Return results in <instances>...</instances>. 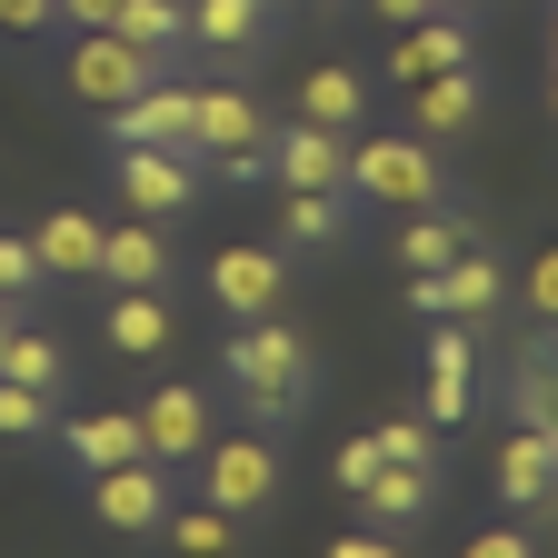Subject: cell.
Masks as SVG:
<instances>
[{
    "mask_svg": "<svg viewBox=\"0 0 558 558\" xmlns=\"http://www.w3.org/2000/svg\"><path fill=\"white\" fill-rule=\"evenodd\" d=\"M230 379H240V399H250L259 429H290L300 399H310V339H300V329H279L269 310L240 319V329H230Z\"/></svg>",
    "mask_w": 558,
    "mask_h": 558,
    "instance_id": "cell-1",
    "label": "cell"
},
{
    "mask_svg": "<svg viewBox=\"0 0 558 558\" xmlns=\"http://www.w3.org/2000/svg\"><path fill=\"white\" fill-rule=\"evenodd\" d=\"M349 190L379 209H439V150L429 140H349Z\"/></svg>",
    "mask_w": 558,
    "mask_h": 558,
    "instance_id": "cell-2",
    "label": "cell"
},
{
    "mask_svg": "<svg viewBox=\"0 0 558 558\" xmlns=\"http://www.w3.org/2000/svg\"><path fill=\"white\" fill-rule=\"evenodd\" d=\"M60 81H70V100H81V110H120L130 90L160 81V60L140 50V40H120V31H81V40H70V60H60Z\"/></svg>",
    "mask_w": 558,
    "mask_h": 558,
    "instance_id": "cell-3",
    "label": "cell"
},
{
    "mask_svg": "<svg viewBox=\"0 0 558 558\" xmlns=\"http://www.w3.org/2000/svg\"><path fill=\"white\" fill-rule=\"evenodd\" d=\"M499 300H509V279H499V259H488L478 240L449 269H409V310H429V319H488Z\"/></svg>",
    "mask_w": 558,
    "mask_h": 558,
    "instance_id": "cell-4",
    "label": "cell"
},
{
    "mask_svg": "<svg viewBox=\"0 0 558 558\" xmlns=\"http://www.w3.org/2000/svg\"><path fill=\"white\" fill-rule=\"evenodd\" d=\"M199 459H209V469H199L209 509H230V519L269 509V488H279V449H269V429H259V439H220V449H199Z\"/></svg>",
    "mask_w": 558,
    "mask_h": 558,
    "instance_id": "cell-5",
    "label": "cell"
},
{
    "mask_svg": "<svg viewBox=\"0 0 558 558\" xmlns=\"http://www.w3.org/2000/svg\"><path fill=\"white\" fill-rule=\"evenodd\" d=\"M190 120H199V90H180V81H150V90H130V100L110 110V130L130 140V150L150 140V150H180V160H199V150H190Z\"/></svg>",
    "mask_w": 558,
    "mask_h": 558,
    "instance_id": "cell-6",
    "label": "cell"
},
{
    "mask_svg": "<svg viewBox=\"0 0 558 558\" xmlns=\"http://www.w3.org/2000/svg\"><path fill=\"white\" fill-rule=\"evenodd\" d=\"M100 519H110L120 538H150V529L170 519V469H160V459H120V469H100Z\"/></svg>",
    "mask_w": 558,
    "mask_h": 558,
    "instance_id": "cell-7",
    "label": "cell"
},
{
    "mask_svg": "<svg viewBox=\"0 0 558 558\" xmlns=\"http://www.w3.org/2000/svg\"><path fill=\"white\" fill-rule=\"evenodd\" d=\"M199 190V160H180V150H150V140H140V150H120V199L140 209V220H170V209Z\"/></svg>",
    "mask_w": 558,
    "mask_h": 558,
    "instance_id": "cell-8",
    "label": "cell"
},
{
    "mask_svg": "<svg viewBox=\"0 0 558 558\" xmlns=\"http://www.w3.org/2000/svg\"><path fill=\"white\" fill-rule=\"evenodd\" d=\"M269 170L290 180V190H339V180H349V130L300 120L290 140H269Z\"/></svg>",
    "mask_w": 558,
    "mask_h": 558,
    "instance_id": "cell-9",
    "label": "cell"
},
{
    "mask_svg": "<svg viewBox=\"0 0 558 558\" xmlns=\"http://www.w3.org/2000/svg\"><path fill=\"white\" fill-rule=\"evenodd\" d=\"M209 300H220L230 319H259V310H279V250H220L209 259Z\"/></svg>",
    "mask_w": 558,
    "mask_h": 558,
    "instance_id": "cell-10",
    "label": "cell"
},
{
    "mask_svg": "<svg viewBox=\"0 0 558 558\" xmlns=\"http://www.w3.org/2000/svg\"><path fill=\"white\" fill-rule=\"evenodd\" d=\"M478 110H488L478 60H469V70H439V81H418V90H409V120H418V140H459Z\"/></svg>",
    "mask_w": 558,
    "mask_h": 558,
    "instance_id": "cell-11",
    "label": "cell"
},
{
    "mask_svg": "<svg viewBox=\"0 0 558 558\" xmlns=\"http://www.w3.org/2000/svg\"><path fill=\"white\" fill-rule=\"evenodd\" d=\"M259 110H250V90H199V120H190V150L199 160H240V150H259Z\"/></svg>",
    "mask_w": 558,
    "mask_h": 558,
    "instance_id": "cell-12",
    "label": "cell"
},
{
    "mask_svg": "<svg viewBox=\"0 0 558 558\" xmlns=\"http://www.w3.org/2000/svg\"><path fill=\"white\" fill-rule=\"evenodd\" d=\"M100 279H110V290H170V250H160V230L140 220V209L100 240Z\"/></svg>",
    "mask_w": 558,
    "mask_h": 558,
    "instance_id": "cell-13",
    "label": "cell"
},
{
    "mask_svg": "<svg viewBox=\"0 0 558 558\" xmlns=\"http://www.w3.org/2000/svg\"><path fill=\"white\" fill-rule=\"evenodd\" d=\"M399 90H418V81H439V70H469V31L449 21V11H429V21H409L399 31Z\"/></svg>",
    "mask_w": 558,
    "mask_h": 558,
    "instance_id": "cell-14",
    "label": "cell"
},
{
    "mask_svg": "<svg viewBox=\"0 0 558 558\" xmlns=\"http://www.w3.org/2000/svg\"><path fill=\"white\" fill-rule=\"evenodd\" d=\"M100 220H81V209H50V220L31 230V250H40V279H100Z\"/></svg>",
    "mask_w": 558,
    "mask_h": 558,
    "instance_id": "cell-15",
    "label": "cell"
},
{
    "mask_svg": "<svg viewBox=\"0 0 558 558\" xmlns=\"http://www.w3.org/2000/svg\"><path fill=\"white\" fill-rule=\"evenodd\" d=\"M140 439H150L160 469H170V459H199V449H209V409H199V389H160L150 409H140Z\"/></svg>",
    "mask_w": 558,
    "mask_h": 558,
    "instance_id": "cell-16",
    "label": "cell"
},
{
    "mask_svg": "<svg viewBox=\"0 0 558 558\" xmlns=\"http://www.w3.org/2000/svg\"><path fill=\"white\" fill-rule=\"evenodd\" d=\"M349 499H360V509H369L379 529H409L418 509H429V469H418V459H379V469H369L360 488H349Z\"/></svg>",
    "mask_w": 558,
    "mask_h": 558,
    "instance_id": "cell-17",
    "label": "cell"
},
{
    "mask_svg": "<svg viewBox=\"0 0 558 558\" xmlns=\"http://www.w3.org/2000/svg\"><path fill=\"white\" fill-rule=\"evenodd\" d=\"M418 418H429V429H459V418H469V329L429 339V409H418Z\"/></svg>",
    "mask_w": 558,
    "mask_h": 558,
    "instance_id": "cell-18",
    "label": "cell"
},
{
    "mask_svg": "<svg viewBox=\"0 0 558 558\" xmlns=\"http://www.w3.org/2000/svg\"><path fill=\"white\" fill-rule=\"evenodd\" d=\"M548 488H558V459H548L538 429H519V439L499 449V499H509V509H548Z\"/></svg>",
    "mask_w": 558,
    "mask_h": 558,
    "instance_id": "cell-19",
    "label": "cell"
},
{
    "mask_svg": "<svg viewBox=\"0 0 558 558\" xmlns=\"http://www.w3.org/2000/svg\"><path fill=\"white\" fill-rule=\"evenodd\" d=\"M360 110H369V90H360V70H339V60H319L310 81H300V120H319V130H360Z\"/></svg>",
    "mask_w": 558,
    "mask_h": 558,
    "instance_id": "cell-20",
    "label": "cell"
},
{
    "mask_svg": "<svg viewBox=\"0 0 558 558\" xmlns=\"http://www.w3.org/2000/svg\"><path fill=\"white\" fill-rule=\"evenodd\" d=\"M259 31H269V0H190V40L209 50H259Z\"/></svg>",
    "mask_w": 558,
    "mask_h": 558,
    "instance_id": "cell-21",
    "label": "cell"
},
{
    "mask_svg": "<svg viewBox=\"0 0 558 558\" xmlns=\"http://www.w3.org/2000/svg\"><path fill=\"white\" fill-rule=\"evenodd\" d=\"M110 349H130V360H160V349H170L160 290H120V300H110Z\"/></svg>",
    "mask_w": 558,
    "mask_h": 558,
    "instance_id": "cell-22",
    "label": "cell"
},
{
    "mask_svg": "<svg viewBox=\"0 0 558 558\" xmlns=\"http://www.w3.org/2000/svg\"><path fill=\"white\" fill-rule=\"evenodd\" d=\"M70 459H81V469H120V459H150V439H140V409L120 418H81V429H70Z\"/></svg>",
    "mask_w": 558,
    "mask_h": 558,
    "instance_id": "cell-23",
    "label": "cell"
},
{
    "mask_svg": "<svg viewBox=\"0 0 558 558\" xmlns=\"http://www.w3.org/2000/svg\"><path fill=\"white\" fill-rule=\"evenodd\" d=\"M469 240H478V220H439V209H429V220L399 230V269H449Z\"/></svg>",
    "mask_w": 558,
    "mask_h": 558,
    "instance_id": "cell-24",
    "label": "cell"
},
{
    "mask_svg": "<svg viewBox=\"0 0 558 558\" xmlns=\"http://www.w3.org/2000/svg\"><path fill=\"white\" fill-rule=\"evenodd\" d=\"M339 220H349L339 190H290V209H279V240H290V250H329Z\"/></svg>",
    "mask_w": 558,
    "mask_h": 558,
    "instance_id": "cell-25",
    "label": "cell"
},
{
    "mask_svg": "<svg viewBox=\"0 0 558 558\" xmlns=\"http://www.w3.org/2000/svg\"><path fill=\"white\" fill-rule=\"evenodd\" d=\"M160 538H170V548H190V558H220V548H240V519L199 499V509H170V519H160Z\"/></svg>",
    "mask_w": 558,
    "mask_h": 558,
    "instance_id": "cell-26",
    "label": "cell"
},
{
    "mask_svg": "<svg viewBox=\"0 0 558 558\" xmlns=\"http://www.w3.org/2000/svg\"><path fill=\"white\" fill-rule=\"evenodd\" d=\"M110 31H120V40H140V50L160 60V50L190 31V11H180V0H120V21H110Z\"/></svg>",
    "mask_w": 558,
    "mask_h": 558,
    "instance_id": "cell-27",
    "label": "cell"
},
{
    "mask_svg": "<svg viewBox=\"0 0 558 558\" xmlns=\"http://www.w3.org/2000/svg\"><path fill=\"white\" fill-rule=\"evenodd\" d=\"M519 429H558V360L548 349L519 360Z\"/></svg>",
    "mask_w": 558,
    "mask_h": 558,
    "instance_id": "cell-28",
    "label": "cell"
},
{
    "mask_svg": "<svg viewBox=\"0 0 558 558\" xmlns=\"http://www.w3.org/2000/svg\"><path fill=\"white\" fill-rule=\"evenodd\" d=\"M0 379H21V389H60V339H11V349H0Z\"/></svg>",
    "mask_w": 558,
    "mask_h": 558,
    "instance_id": "cell-29",
    "label": "cell"
},
{
    "mask_svg": "<svg viewBox=\"0 0 558 558\" xmlns=\"http://www.w3.org/2000/svg\"><path fill=\"white\" fill-rule=\"evenodd\" d=\"M31 429H50V389L0 379V439H31Z\"/></svg>",
    "mask_w": 558,
    "mask_h": 558,
    "instance_id": "cell-30",
    "label": "cell"
},
{
    "mask_svg": "<svg viewBox=\"0 0 558 558\" xmlns=\"http://www.w3.org/2000/svg\"><path fill=\"white\" fill-rule=\"evenodd\" d=\"M369 439H379V459H418V469L439 459V429H429V418H389V429H369Z\"/></svg>",
    "mask_w": 558,
    "mask_h": 558,
    "instance_id": "cell-31",
    "label": "cell"
},
{
    "mask_svg": "<svg viewBox=\"0 0 558 558\" xmlns=\"http://www.w3.org/2000/svg\"><path fill=\"white\" fill-rule=\"evenodd\" d=\"M40 290V250L31 240H0V300H31Z\"/></svg>",
    "mask_w": 558,
    "mask_h": 558,
    "instance_id": "cell-32",
    "label": "cell"
},
{
    "mask_svg": "<svg viewBox=\"0 0 558 558\" xmlns=\"http://www.w3.org/2000/svg\"><path fill=\"white\" fill-rule=\"evenodd\" d=\"M529 310H538V319H558V250H538V259H529Z\"/></svg>",
    "mask_w": 558,
    "mask_h": 558,
    "instance_id": "cell-33",
    "label": "cell"
},
{
    "mask_svg": "<svg viewBox=\"0 0 558 558\" xmlns=\"http://www.w3.org/2000/svg\"><path fill=\"white\" fill-rule=\"evenodd\" d=\"M369 469H379V439H349V449H339V459H329V478H339V488H360V478H369Z\"/></svg>",
    "mask_w": 558,
    "mask_h": 558,
    "instance_id": "cell-34",
    "label": "cell"
},
{
    "mask_svg": "<svg viewBox=\"0 0 558 558\" xmlns=\"http://www.w3.org/2000/svg\"><path fill=\"white\" fill-rule=\"evenodd\" d=\"M60 0H0V31H50Z\"/></svg>",
    "mask_w": 558,
    "mask_h": 558,
    "instance_id": "cell-35",
    "label": "cell"
},
{
    "mask_svg": "<svg viewBox=\"0 0 558 558\" xmlns=\"http://www.w3.org/2000/svg\"><path fill=\"white\" fill-rule=\"evenodd\" d=\"M469 558H529V529H478Z\"/></svg>",
    "mask_w": 558,
    "mask_h": 558,
    "instance_id": "cell-36",
    "label": "cell"
},
{
    "mask_svg": "<svg viewBox=\"0 0 558 558\" xmlns=\"http://www.w3.org/2000/svg\"><path fill=\"white\" fill-rule=\"evenodd\" d=\"M60 21H70V31H110L120 0H60Z\"/></svg>",
    "mask_w": 558,
    "mask_h": 558,
    "instance_id": "cell-37",
    "label": "cell"
},
{
    "mask_svg": "<svg viewBox=\"0 0 558 558\" xmlns=\"http://www.w3.org/2000/svg\"><path fill=\"white\" fill-rule=\"evenodd\" d=\"M379 21H389V31H409V21H429V0H379Z\"/></svg>",
    "mask_w": 558,
    "mask_h": 558,
    "instance_id": "cell-38",
    "label": "cell"
},
{
    "mask_svg": "<svg viewBox=\"0 0 558 558\" xmlns=\"http://www.w3.org/2000/svg\"><path fill=\"white\" fill-rule=\"evenodd\" d=\"M11 339H21V319H11V300H0V349H11Z\"/></svg>",
    "mask_w": 558,
    "mask_h": 558,
    "instance_id": "cell-39",
    "label": "cell"
},
{
    "mask_svg": "<svg viewBox=\"0 0 558 558\" xmlns=\"http://www.w3.org/2000/svg\"><path fill=\"white\" fill-rule=\"evenodd\" d=\"M548 60H558V0H548Z\"/></svg>",
    "mask_w": 558,
    "mask_h": 558,
    "instance_id": "cell-40",
    "label": "cell"
},
{
    "mask_svg": "<svg viewBox=\"0 0 558 558\" xmlns=\"http://www.w3.org/2000/svg\"><path fill=\"white\" fill-rule=\"evenodd\" d=\"M548 110H558V60H548Z\"/></svg>",
    "mask_w": 558,
    "mask_h": 558,
    "instance_id": "cell-41",
    "label": "cell"
},
{
    "mask_svg": "<svg viewBox=\"0 0 558 558\" xmlns=\"http://www.w3.org/2000/svg\"><path fill=\"white\" fill-rule=\"evenodd\" d=\"M429 11H469V0H429Z\"/></svg>",
    "mask_w": 558,
    "mask_h": 558,
    "instance_id": "cell-42",
    "label": "cell"
},
{
    "mask_svg": "<svg viewBox=\"0 0 558 558\" xmlns=\"http://www.w3.org/2000/svg\"><path fill=\"white\" fill-rule=\"evenodd\" d=\"M310 11H329V0H310Z\"/></svg>",
    "mask_w": 558,
    "mask_h": 558,
    "instance_id": "cell-43",
    "label": "cell"
}]
</instances>
